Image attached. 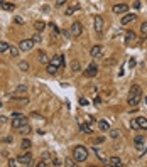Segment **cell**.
Wrapping results in <instances>:
<instances>
[{
	"mask_svg": "<svg viewBox=\"0 0 147 167\" xmlns=\"http://www.w3.org/2000/svg\"><path fill=\"white\" fill-rule=\"evenodd\" d=\"M98 127H100V130H101V132H107L110 125H108L107 120H100V122H98Z\"/></svg>",
	"mask_w": 147,
	"mask_h": 167,
	"instance_id": "cell-26",
	"label": "cell"
},
{
	"mask_svg": "<svg viewBox=\"0 0 147 167\" xmlns=\"http://www.w3.org/2000/svg\"><path fill=\"white\" fill-rule=\"evenodd\" d=\"M15 160L19 162L20 166H30V164H32V155H30L29 152H26V154H20Z\"/></svg>",
	"mask_w": 147,
	"mask_h": 167,
	"instance_id": "cell-6",
	"label": "cell"
},
{
	"mask_svg": "<svg viewBox=\"0 0 147 167\" xmlns=\"http://www.w3.org/2000/svg\"><path fill=\"white\" fill-rule=\"evenodd\" d=\"M49 27H51V30H52V36H54V37H56L59 32H61V30H59V27L54 24V22H51V24H49Z\"/></svg>",
	"mask_w": 147,
	"mask_h": 167,
	"instance_id": "cell-28",
	"label": "cell"
},
{
	"mask_svg": "<svg viewBox=\"0 0 147 167\" xmlns=\"http://www.w3.org/2000/svg\"><path fill=\"white\" fill-rule=\"evenodd\" d=\"M5 122H7V118H5V117H0V123H5Z\"/></svg>",
	"mask_w": 147,
	"mask_h": 167,
	"instance_id": "cell-49",
	"label": "cell"
},
{
	"mask_svg": "<svg viewBox=\"0 0 147 167\" xmlns=\"http://www.w3.org/2000/svg\"><path fill=\"white\" fill-rule=\"evenodd\" d=\"M34 29L37 30V32H42V30L46 29V22H42V20H36V22H34Z\"/></svg>",
	"mask_w": 147,
	"mask_h": 167,
	"instance_id": "cell-18",
	"label": "cell"
},
{
	"mask_svg": "<svg viewBox=\"0 0 147 167\" xmlns=\"http://www.w3.org/2000/svg\"><path fill=\"white\" fill-rule=\"evenodd\" d=\"M41 159H42V160H44V162H46V164H48L49 160H51V154H49V152H44V154H42V155H41Z\"/></svg>",
	"mask_w": 147,
	"mask_h": 167,
	"instance_id": "cell-32",
	"label": "cell"
},
{
	"mask_svg": "<svg viewBox=\"0 0 147 167\" xmlns=\"http://www.w3.org/2000/svg\"><path fill=\"white\" fill-rule=\"evenodd\" d=\"M83 74L86 76V78H95L98 74V64L97 63H91V64H88L86 66V69L83 71Z\"/></svg>",
	"mask_w": 147,
	"mask_h": 167,
	"instance_id": "cell-4",
	"label": "cell"
},
{
	"mask_svg": "<svg viewBox=\"0 0 147 167\" xmlns=\"http://www.w3.org/2000/svg\"><path fill=\"white\" fill-rule=\"evenodd\" d=\"M19 69H20V71H29V63H27V61H20V63H19Z\"/></svg>",
	"mask_w": 147,
	"mask_h": 167,
	"instance_id": "cell-30",
	"label": "cell"
},
{
	"mask_svg": "<svg viewBox=\"0 0 147 167\" xmlns=\"http://www.w3.org/2000/svg\"><path fill=\"white\" fill-rule=\"evenodd\" d=\"M125 39H127V42H134V41L137 39V36H135V32L127 30V34H125Z\"/></svg>",
	"mask_w": 147,
	"mask_h": 167,
	"instance_id": "cell-23",
	"label": "cell"
},
{
	"mask_svg": "<svg viewBox=\"0 0 147 167\" xmlns=\"http://www.w3.org/2000/svg\"><path fill=\"white\" fill-rule=\"evenodd\" d=\"M42 12H49V5H42Z\"/></svg>",
	"mask_w": 147,
	"mask_h": 167,
	"instance_id": "cell-46",
	"label": "cell"
},
{
	"mask_svg": "<svg viewBox=\"0 0 147 167\" xmlns=\"http://www.w3.org/2000/svg\"><path fill=\"white\" fill-rule=\"evenodd\" d=\"M79 130H81V132H83V133H93V128H91V125H90V123H81V122H79Z\"/></svg>",
	"mask_w": 147,
	"mask_h": 167,
	"instance_id": "cell-13",
	"label": "cell"
},
{
	"mask_svg": "<svg viewBox=\"0 0 147 167\" xmlns=\"http://www.w3.org/2000/svg\"><path fill=\"white\" fill-rule=\"evenodd\" d=\"M26 123H27V117H24L22 113H12V127L14 128H19Z\"/></svg>",
	"mask_w": 147,
	"mask_h": 167,
	"instance_id": "cell-3",
	"label": "cell"
},
{
	"mask_svg": "<svg viewBox=\"0 0 147 167\" xmlns=\"http://www.w3.org/2000/svg\"><path fill=\"white\" fill-rule=\"evenodd\" d=\"M66 166L73 167V166H76V162H73V159H66Z\"/></svg>",
	"mask_w": 147,
	"mask_h": 167,
	"instance_id": "cell-38",
	"label": "cell"
},
{
	"mask_svg": "<svg viewBox=\"0 0 147 167\" xmlns=\"http://www.w3.org/2000/svg\"><path fill=\"white\" fill-rule=\"evenodd\" d=\"M134 9H140V2H135V3H134Z\"/></svg>",
	"mask_w": 147,
	"mask_h": 167,
	"instance_id": "cell-48",
	"label": "cell"
},
{
	"mask_svg": "<svg viewBox=\"0 0 147 167\" xmlns=\"http://www.w3.org/2000/svg\"><path fill=\"white\" fill-rule=\"evenodd\" d=\"M108 166H112V167H122V159H120V157L108 159Z\"/></svg>",
	"mask_w": 147,
	"mask_h": 167,
	"instance_id": "cell-16",
	"label": "cell"
},
{
	"mask_svg": "<svg viewBox=\"0 0 147 167\" xmlns=\"http://www.w3.org/2000/svg\"><path fill=\"white\" fill-rule=\"evenodd\" d=\"M93 150H95V155L98 157V160H101V162H105V164H107V162H108L107 155H105V154H103L100 148H97V147H93Z\"/></svg>",
	"mask_w": 147,
	"mask_h": 167,
	"instance_id": "cell-14",
	"label": "cell"
},
{
	"mask_svg": "<svg viewBox=\"0 0 147 167\" xmlns=\"http://www.w3.org/2000/svg\"><path fill=\"white\" fill-rule=\"evenodd\" d=\"M9 166H10V167H14V166H17V162H15L14 159H10V160H9Z\"/></svg>",
	"mask_w": 147,
	"mask_h": 167,
	"instance_id": "cell-42",
	"label": "cell"
},
{
	"mask_svg": "<svg viewBox=\"0 0 147 167\" xmlns=\"http://www.w3.org/2000/svg\"><path fill=\"white\" fill-rule=\"evenodd\" d=\"M78 9H79V3L73 2L71 5H68V9H66V12H64V14H66V15H71V14H75V12H76Z\"/></svg>",
	"mask_w": 147,
	"mask_h": 167,
	"instance_id": "cell-15",
	"label": "cell"
},
{
	"mask_svg": "<svg viewBox=\"0 0 147 167\" xmlns=\"http://www.w3.org/2000/svg\"><path fill=\"white\" fill-rule=\"evenodd\" d=\"M140 30H142V34H144V36H147V20L144 22V24H142V27H140Z\"/></svg>",
	"mask_w": 147,
	"mask_h": 167,
	"instance_id": "cell-36",
	"label": "cell"
},
{
	"mask_svg": "<svg viewBox=\"0 0 147 167\" xmlns=\"http://www.w3.org/2000/svg\"><path fill=\"white\" fill-rule=\"evenodd\" d=\"M88 159V148L83 147V145H76L73 148V160L76 162H85Z\"/></svg>",
	"mask_w": 147,
	"mask_h": 167,
	"instance_id": "cell-2",
	"label": "cell"
},
{
	"mask_svg": "<svg viewBox=\"0 0 147 167\" xmlns=\"http://www.w3.org/2000/svg\"><path fill=\"white\" fill-rule=\"evenodd\" d=\"M30 145H32V144H30V140H29V138H24V140L20 142V147L24 148V150H29V148H30Z\"/></svg>",
	"mask_w": 147,
	"mask_h": 167,
	"instance_id": "cell-27",
	"label": "cell"
},
{
	"mask_svg": "<svg viewBox=\"0 0 147 167\" xmlns=\"http://www.w3.org/2000/svg\"><path fill=\"white\" fill-rule=\"evenodd\" d=\"M0 108H2V101H0Z\"/></svg>",
	"mask_w": 147,
	"mask_h": 167,
	"instance_id": "cell-51",
	"label": "cell"
},
{
	"mask_svg": "<svg viewBox=\"0 0 147 167\" xmlns=\"http://www.w3.org/2000/svg\"><path fill=\"white\" fill-rule=\"evenodd\" d=\"M0 7L3 10H7V12H14V10H15V5H14V3H9V2H2Z\"/></svg>",
	"mask_w": 147,
	"mask_h": 167,
	"instance_id": "cell-20",
	"label": "cell"
},
{
	"mask_svg": "<svg viewBox=\"0 0 147 167\" xmlns=\"http://www.w3.org/2000/svg\"><path fill=\"white\" fill-rule=\"evenodd\" d=\"M101 142H105V137H97V138H95V145L101 144Z\"/></svg>",
	"mask_w": 147,
	"mask_h": 167,
	"instance_id": "cell-37",
	"label": "cell"
},
{
	"mask_svg": "<svg viewBox=\"0 0 147 167\" xmlns=\"http://www.w3.org/2000/svg\"><path fill=\"white\" fill-rule=\"evenodd\" d=\"M64 2H66V0H58V2H56V5H58V7H61V5H63Z\"/></svg>",
	"mask_w": 147,
	"mask_h": 167,
	"instance_id": "cell-45",
	"label": "cell"
},
{
	"mask_svg": "<svg viewBox=\"0 0 147 167\" xmlns=\"http://www.w3.org/2000/svg\"><path fill=\"white\" fill-rule=\"evenodd\" d=\"M135 120H137V123H139V128H142V130H147V118L139 117V118H135Z\"/></svg>",
	"mask_w": 147,
	"mask_h": 167,
	"instance_id": "cell-21",
	"label": "cell"
},
{
	"mask_svg": "<svg viewBox=\"0 0 147 167\" xmlns=\"http://www.w3.org/2000/svg\"><path fill=\"white\" fill-rule=\"evenodd\" d=\"M9 54H10V56H14V58H17V56L20 54V49H19V47H15V46H10V47H9Z\"/></svg>",
	"mask_w": 147,
	"mask_h": 167,
	"instance_id": "cell-24",
	"label": "cell"
},
{
	"mask_svg": "<svg viewBox=\"0 0 147 167\" xmlns=\"http://www.w3.org/2000/svg\"><path fill=\"white\" fill-rule=\"evenodd\" d=\"M32 41H34V42H41V41H42V37H41V34H39V32L32 36Z\"/></svg>",
	"mask_w": 147,
	"mask_h": 167,
	"instance_id": "cell-35",
	"label": "cell"
},
{
	"mask_svg": "<svg viewBox=\"0 0 147 167\" xmlns=\"http://www.w3.org/2000/svg\"><path fill=\"white\" fill-rule=\"evenodd\" d=\"M146 103H147V96H146Z\"/></svg>",
	"mask_w": 147,
	"mask_h": 167,
	"instance_id": "cell-52",
	"label": "cell"
},
{
	"mask_svg": "<svg viewBox=\"0 0 147 167\" xmlns=\"http://www.w3.org/2000/svg\"><path fill=\"white\" fill-rule=\"evenodd\" d=\"M140 100H142V89H140V86H137V85H134L132 88H130V91H128V105L130 107H137L139 103H140Z\"/></svg>",
	"mask_w": 147,
	"mask_h": 167,
	"instance_id": "cell-1",
	"label": "cell"
},
{
	"mask_svg": "<svg viewBox=\"0 0 147 167\" xmlns=\"http://www.w3.org/2000/svg\"><path fill=\"white\" fill-rule=\"evenodd\" d=\"M120 135V130H110V137L112 138H118Z\"/></svg>",
	"mask_w": 147,
	"mask_h": 167,
	"instance_id": "cell-34",
	"label": "cell"
},
{
	"mask_svg": "<svg viewBox=\"0 0 147 167\" xmlns=\"http://www.w3.org/2000/svg\"><path fill=\"white\" fill-rule=\"evenodd\" d=\"M2 2H3V0H0V5H2Z\"/></svg>",
	"mask_w": 147,
	"mask_h": 167,
	"instance_id": "cell-50",
	"label": "cell"
},
{
	"mask_svg": "<svg viewBox=\"0 0 147 167\" xmlns=\"http://www.w3.org/2000/svg\"><path fill=\"white\" fill-rule=\"evenodd\" d=\"M15 93H17V95H24V93H27V86H24V85L17 86V88H15Z\"/></svg>",
	"mask_w": 147,
	"mask_h": 167,
	"instance_id": "cell-31",
	"label": "cell"
},
{
	"mask_svg": "<svg viewBox=\"0 0 147 167\" xmlns=\"http://www.w3.org/2000/svg\"><path fill=\"white\" fill-rule=\"evenodd\" d=\"M130 125H132V128H134V130H139V123H137V120H132V123H130Z\"/></svg>",
	"mask_w": 147,
	"mask_h": 167,
	"instance_id": "cell-39",
	"label": "cell"
},
{
	"mask_svg": "<svg viewBox=\"0 0 147 167\" xmlns=\"http://www.w3.org/2000/svg\"><path fill=\"white\" fill-rule=\"evenodd\" d=\"M34 41L32 39H22L20 41V44H19V49L22 51V52H27V51H30L32 47H34Z\"/></svg>",
	"mask_w": 147,
	"mask_h": 167,
	"instance_id": "cell-7",
	"label": "cell"
},
{
	"mask_svg": "<svg viewBox=\"0 0 147 167\" xmlns=\"http://www.w3.org/2000/svg\"><path fill=\"white\" fill-rule=\"evenodd\" d=\"M71 69L73 71H79V61H73L71 63Z\"/></svg>",
	"mask_w": 147,
	"mask_h": 167,
	"instance_id": "cell-33",
	"label": "cell"
},
{
	"mask_svg": "<svg viewBox=\"0 0 147 167\" xmlns=\"http://www.w3.org/2000/svg\"><path fill=\"white\" fill-rule=\"evenodd\" d=\"M137 19V15L135 14H124V17H122V25H127V24H130V22H134V20Z\"/></svg>",
	"mask_w": 147,
	"mask_h": 167,
	"instance_id": "cell-11",
	"label": "cell"
},
{
	"mask_svg": "<svg viewBox=\"0 0 147 167\" xmlns=\"http://www.w3.org/2000/svg\"><path fill=\"white\" fill-rule=\"evenodd\" d=\"M81 32H83L81 22H73V24H71V36H73V37H79Z\"/></svg>",
	"mask_w": 147,
	"mask_h": 167,
	"instance_id": "cell-8",
	"label": "cell"
},
{
	"mask_svg": "<svg viewBox=\"0 0 147 167\" xmlns=\"http://www.w3.org/2000/svg\"><path fill=\"white\" fill-rule=\"evenodd\" d=\"M61 164H63V162L58 160V159H54V160H52V166H61Z\"/></svg>",
	"mask_w": 147,
	"mask_h": 167,
	"instance_id": "cell-41",
	"label": "cell"
},
{
	"mask_svg": "<svg viewBox=\"0 0 147 167\" xmlns=\"http://www.w3.org/2000/svg\"><path fill=\"white\" fill-rule=\"evenodd\" d=\"M134 144H135V147H137L140 152H144V147H146V145H144V144H146V138L142 137V135H137L135 140H134Z\"/></svg>",
	"mask_w": 147,
	"mask_h": 167,
	"instance_id": "cell-12",
	"label": "cell"
},
{
	"mask_svg": "<svg viewBox=\"0 0 147 167\" xmlns=\"http://www.w3.org/2000/svg\"><path fill=\"white\" fill-rule=\"evenodd\" d=\"M130 68H135V59L134 58L130 59Z\"/></svg>",
	"mask_w": 147,
	"mask_h": 167,
	"instance_id": "cell-44",
	"label": "cell"
},
{
	"mask_svg": "<svg viewBox=\"0 0 147 167\" xmlns=\"http://www.w3.org/2000/svg\"><path fill=\"white\" fill-rule=\"evenodd\" d=\"M14 20H15V22H17V24H22V22H24V20L20 19V17H15V19H14Z\"/></svg>",
	"mask_w": 147,
	"mask_h": 167,
	"instance_id": "cell-47",
	"label": "cell"
},
{
	"mask_svg": "<svg viewBox=\"0 0 147 167\" xmlns=\"http://www.w3.org/2000/svg\"><path fill=\"white\" fill-rule=\"evenodd\" d=\"M37 59H39V63H42V64H48V63H49L48 54H46L44 51H39V54H37Z\"/></svg>",
	"mask_w": 147,
	"mask_h": 167,
	"instance_id": "cell-19",
	"label": "cell"
},
{
	"mask_svg": "<svg viewBox=\"0 0 147 167\" xmlns=\"http://www.w3.org/2000/svg\"><path fill=\"white\" fill-rule=\"evenodd\" d=\"M58 66H54V64H51V63H48V68H46V71H48V74H56L58 73Z\"/></svg>",
	"mask_w": 147,
	"mask_h": 167,
	"instance_id": "cell-22",
	"label": "cell"
},
{
	"mask_svg": "<svg viewBox=\"0 0 147 167\" xmlns=\"http://www.w3.org/2000/svg\"><path fill=\"white\" fill-rule=\"evenodd\" d=\"M90 54H91V58H100L101 56V46H93Z\"/></svg>",
	"mask_w": 147,
	"mask_h": 167,
	"instance_id": "cell-17",
	"label": "cell"
},
{
	"mask_svg": "<svg viewBox=\"0 0 147 167\" xmlns=\"http://www.w3.org/2000/svg\"><path fill=\"white\" fill-rule=\"evenodd\" d=\"M103 25H105L103 17H101V15H95V19H93V27H95V32H97V34H101V32H103Z\"/></svg>",
	"mask_w": 147,
	"mask_h": 167,
	"instance_id": "cell-5",
	"label": "cell"
},
{
	"mask_svg": "<svg viewBox=\"0 0 147 167\" xmlns=\"http://www.w3.org/2000/svg\"><path fill=\"white\" fill-rule=\"evenodd\" d=\"M49 63L54 64V66H58V68H63V66H64V58H63V54H56Z\"/></svg>",
	"mask_w": 147,
	"mask_h": 167,
	"instance_id": "cell-10",
	"label": "cell"
},
{
	"mask_svg": "<svg viewBox=\"0 0 147 167\" xmlns=\"http://www.w3.org/2000/svg\"><path fill=\"white\" fill-rule=\"evenodd\" d=\"M61 34H63L66 39H69V37H71V32H68V30H61Z\"/></svg>",
	"mask_w": 147,
	"mask_h": 167,
	"instance_id": "cell-40",
	"label": "cell"
},
{
	"mask_svg": "<svg viewBox=\"0 0 147 167\" xmlns=\"http://www.w3.org/2000/svg\"><path fill=\"white\" fill-rule=\"evenodd\" d=\"M19 130V133H22V135H27V133H30V127L26 123V125H22V127H19L17 128Z\"/></svg>",
	"mask_w": 147,
	"mask_h": 167,
	"instance_id": "cell-25",
	"label": "cell"
},
{
	"mask_svg": "<svg viewBox=\"0 0 147 167\" xmlns=\"http://www.w3.org/2000/svg\"><path fill=\"white\" fill-rule=\"evenodd\" d=\"M9 44L5 42V41H0V52H9Z\"/></svg>",
	"mask_w": 147,
	"mask_h": 167,
	"instance_id": "cell-29",
	"label": "cell"
},
{
	"mask_svg": "<svg viewBox=\"0 0 147 167\" xmlns=\"http://www.w3.org/2000/svg\"><path fill=\"white\" fill-rule=\"evenodd\" d=\"M113 14H118V15H124V14H127L128 12V5L127 3H117V5H113Z\"/></svg>",
	"mask_w": 147,
	"mask_h": 167,
	"instance_id": "cell-9",
	"label": "cell"
},
{
	"mask_svg": "<svg viewBox=\"0 0 147 167\" xmlns=\"http://www.w3.org/2000/svg\"><path fill=\"white\" fill-rule=\"evenodd\" d=\"M79 105H88V101L85 98H79Z\"/></svg>",
	"mask_w": 147,
	"mask_h": 167,
	"instance_id": "cell-43",
	"label": "cell"
}]
</instances>
